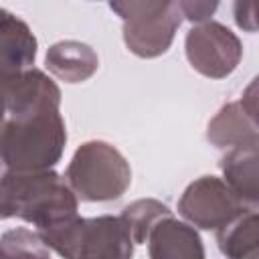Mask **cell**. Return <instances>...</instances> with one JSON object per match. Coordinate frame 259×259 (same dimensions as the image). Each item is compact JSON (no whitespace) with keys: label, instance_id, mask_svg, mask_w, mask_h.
I'll use <instances>...</instances> for the list:
<instances>
[{"label":"cell","instance_id":"obj_1","mask_svg":"<svg viewBox=\"0 0 259 259\" xmlns=\"http://www.w3.org/2000/svg\"><path fill=\"white\" fill-rule=\"evenodd\" d=\"M71 188L53 172H4L0 178V219L20 217L38 231L75 217Z\"/></svg>","mask_w":259,"mask_h":259},{"label":"cell","instance_id":"obj_2","mask_svg":"<svg viewBox=\"0 0 259 259\" xmlns=\"http://www.w3.org/2000/svg\"><path fill=\"white\" fill-rule=\"evenodd\" d=\"M42 243L57 249L67 257H93V255H132V231L125 219H65L53 227L38 231Z\"/></svg>","mask_w":259,"mask_h":259},{"label":"cell","instance_id":"obj_3","mask_svg":"<svg viewBox=\"0 0 259 259\" xmlns=\"http://www.w3.org/2000/svg\"><path fill=\"white\" fill-rule=\"evenodd\" d=\"M67 178L85 200H111L130 184V168L121 154L103 142H91L77 150Z\"/></svg>","mask_w":259,"mask_h":259},{"label":"cell","instance_id":"obj_4","mask_svg":"<svg viewBox=\"0 0 259 259\" xmlns=\"http://www.w3.org/2000/svg\"><path fill=\"white\" fill-rule=\"evenodd\" d=\"M178 0H146L134 8L123 20V36L132 53L140 57H156L164 53L180 26Z\"/></svg>","mask_w":259,"mask_h":259},{"label":"cell","instance_id":"obj_5","mask_svg":"<svg viewBox=\"0 0 259 259\" xmlns=\"http://www.w3.org/2000/svg\"><path fill=\"white\" fill-rule=\"evenodd\" d=\"M245 204L247 202H243L229 184L214 176H204L186 188L178 210L202 229H221L243 212Z\"/></svg>","mask_w":259,"mask_h":259},{"label":"cell","instance_id":"obj_6","mask_svg":"<svg viewBox=\"0 0 259 259\" xmlns=\"http://www.w3.org/2000/svg\"><path fill=\"white\" fill-rule=\"evenodd\" d=\"M186 55L196 71L206 77L221 79L237 67L241 59V42L223 24L206 22L188 32Z\"/></svg>","mask_w":259,"mask_h":259},{"label":"cell","instance_id":"obj_7","mask_svg":"<svg viewBox=\"0 0 259 259\" xmlns=\"http://www.w3.org/2000/svg\"><path fill=\"white\" fill-rule=\"evenodd\" d=\"M36 55V38L26 22L0 8V79L26 71Z\"/></svg>","mask_w":259,"mask_h":259},{"label":"cell","instance_id":"obj_8","mask_svg":"<svg viewBox=\"0 0 259 259\" xmlns=\"http://www.w3.org/2000/svg\"><path fill=\"white\" fill-rule=\"evenodd\" d=\"M150 235V255L152 257H202V247L198 235L186 225L170 219V212L162 214L148 231Z\"/></svg>","mask_w":259,"mask_h":259},{"label":"cell","instance_id":"obj_9","mask_svg":"<svg viewBox=\"0 0 259 259\" xmlns=\"http://www.w3.org/2000/svg\"><path fill=\"white\" fill-rule=\"evenodd\" d=\"M208 140H212L219 148L257 146L255 113L241 111V103L227 105L208 125Z\"/></svg>","mask_w":259,"mask_h":259},{"label":"cell","instance_id":"obj_10","mask_svg":"<svg viewBox=\"0 0 259 259\" xmlns=\"http://www.w3.org/2000/svg\"><path fill=\"white\" fill-rule=\"evenodd\" d=\"M231 190L249 206L257 204V146H237L223 160Z\"/></svg>","mask_w":259,"mask_h":259},{"label":"cell","instance_id":"obj_11","mask_svg":"<svg viewBox=\"0 0 259 259\" xmlns=\"http://www.w3.org/2000/svg\"><path fill=\"white\" fill-rule=\"evenodd\" d=\"M47 65L57 77L77 83L87 79L97 69V57L87 45L69 40L51 47L47 53Z\"/></svg>","mask_w":259,"mask_h":259},{"label":"cell","instance_id":"obj_12","mask_svg":"<svg viewBox=\"0 0 259 259\" xmlns=\"http://www.w3.org/2000/svg\"><path fill=\"white\" fill-rule=\"evenodd\" d=\"M219 245L231 257L257 255V212L255 208L239 212L219 231Z\"/></svg>","mask_w":259,"mask_h":259},{"label":"cell","instance_id":"obj_13","mask_svg":"<svg viewBox=\"0 0 259 259\" xmlns=\"http://www.w3.org/2000/svg\"><path fill=\"white\" fill-rule=\"evenodd\" d=\"M178 6L188 20L202 22L212 16V12L219 6V0H178Z\"/></svg>","mask_w":259,"mask_h":259},{"label":"cell","instance_id":"obj_14","mask_svg":"<svg viewBox=\"0 0 259 259\" xmlns=\"http://www.w3.org/2000/svg\"><path fill=\"white\" fill-rule=\"evenodd\" d=\"M235 18L241 28H247L253 32L255 26V0H237L235 4Z\"/></svg>","mask_w":259,"mask_h":259},{"label":"cell","instance_id":"obj_15","mask_svg":"<svg viewBox=\"0 0 259 259\" xmlns=\"http://www.w3.org/2000/svg\"><path fill=\"white\" fill-rule=\"evenodd\" d=\"M4 117H6V105H4V97H2V91H0V130H2Z\"/></svg>","mask_w":259,"mask_h":259}]
</instances>
